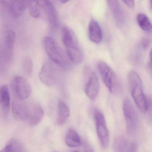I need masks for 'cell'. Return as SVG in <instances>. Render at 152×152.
<instances>
[{
	"instance_id": "obj_7",
	"label": "cell",
	"mask_w": 152,
	"mask_h": 152,
	"mask_svg": "<svg viewBox=\"0 0 152 152\" xmlns=\"http://www.w3.org/2000/svg\"><path fill=\"white\" fill-rule=\"evenodd\" d=\"M57 66L52 61H47L43 65L39 74V78L43 84L53 87L59 83L61 73Z\"/></svg>"
},
{
	"instance_id": "obj_19",
	"label": "cell",
	"mask_w": 152,
	"mask_h": 152,
	"mask_svg": "<svg viewBox=\"0 0 152 152\" xmlns=\"http://www.w3.org/2000/svg\"><path fill=\"white\" fill-rule=\"evenodd\" d=\"M129 144L125 138L119 136L115 139L113 148L115 152H129Z\"/></svg>"
},
{
	"instance_id": "obj_12",
	"label": "cell",
	"mask_w": 152,
	"mask_h": 152,
	"mask_svg": "<svg viewBox=\"0 0 152 152\" xmlns=\"http://www.w3.org/2000/svg\"><path fill=\"white\" fill-rule=\"evenodd\" d=\"M107 2L116 26L119 27L122 26L125 22V18L118 0H107Z\"/></svg>"
},
{
	"instance_id": "obj_25",
	"label": "cell",
	"mask_w": 152,
	"mask_h": 152,
	"mask_svg": "<svg viewBox=\"0 0 152 152\" xmlns=\"http://www.w3.org/2000/svg\"><path fill=\"white\" fill-rule=\"evenodd\" d=\"M137 150V145L135 142H132L129 145V152H136Z\"/></svg>"
},
{
	"instance_id": "obj_18",
	"label": "cell",
	"mask_w": 152,
	"mask_h": 152,
	"mask_svg": "<svg viewBox=\"0 0 152 152\" xmlns=\"http://www.w3.org/2000/svg\"><path fill=\"white\" fill-rule=\"evenodd\" d=\"M4 152H19L25 151L24 148L20 141L16 139H11L7 143L1 150Z\"/></svg>"
},
{
	"instance_id": "obj_3",
	"label": "cell",
	"mask_w": 152,
	"mask_h": 152,
	"mask_svg": "<svg viewBox=\"0 0 152 152\" xmlns=\"http://www.w3.org/2000/svg\"><path fill=\"white\" fill-rule=\"evenodd\" d=\"M43 45L51 61L60 67L63 68L69 67L70 59L67 54L55 39L50 37H45L43 40Z\"/></svg>"
},
{
	"instance_id": "obj_13",
	"label": "cell",
	"mask_w": 152,
	"mask_h": 152,
	"mask_svg": "<svg viewBox=\"0 0 152 152\" xmlns=\"http://www.w3.org/2000/svg\"><path fill=\"white\" fill-rule=\"evenodd\" d=\"M31 0H11L10 6V15L14 18L20 17L29 7Z\"/></svg>"
},
{
	"instance_id": "obj_24",
	"label": "cell",
	"mask_w": 152,
	"mask_h": 152,
	"mask_svg": "<svg viewBox=\"0 0 152 152\" xmlns=\"http://www.w3.org/2000/svg\"><path fill=\"white\" fill-rule=\"evenodd\" d=\"M125 5L130 9H132L135 6V0H122Z\"/></svg>"
},
{
	"instance_id": "obj_14",
	"label": "cell",
	"mask_w": 152,
	"mask_h": 152,
	"mask_svg": "<svg viewBox=\"0 0 152 152\" xmlns=\"http://www.w3.org/2000/svg\"><path fill=\"white\" fill-rule=\"evenodd\" d=\"M102 31L98 23L94 19L90 22L88 26V36L90 40L95 43H99L102 39Z\"/></svg>"
},
{
	"instance_id": "obj_2",
	"label": "cell",
	"mask_w": 152,
	"mask_h": 152,
	"mask_svg": "<svg viewBox=\"0 0 152 152\" xmlns=\"http://www.w3.org/2000/svg\"><path fill=\"white\" fill-rule=\"evenodd\" d=\"M61 35L66 52L70 61L76 64L81 63L84 55L73 31L67 26H64L62 29Z\"/></svg>"
},
{
	"instance_id": "obj_1",
	"label": "cell",
	"mask_w": 152,
	"mask_h": 152,
	"mask_svg": "<svg viewBox=\"0 0 152 152\" xmlns=\"http://www.w3.org/2000/svg\"><path fill=\"white\" fill-rule=\"evenodd\" d=\"M12 112L17 120L32 126L39 124L42 121L44 114L39 104L26 99L14 101L12 104Z\"/></svg>"
},
{
	"instance_id": "obj_8",
	"label": "cell",
	"mask_w": 152,
	"mask_h": 152,
	"mask_svg": "<svg viewBox=\"0 0 152 152\" xmlns=\"http://www.w3.org/2000/svg\"><path fill=\"white\" fill-rule=\"evenodd\" d=\"M94 116L99 143L102 148H106L109 145V133L104 116L98 109L94 111Z\"/></svg>"
},
{
	"instance_id": "obj_27",
	"label": "cell",
	"mask_w": 152,
	"mask_h": 152,
	"mask_svg": "<svg viewBox=\"0 0 152 152\" xmlns=\"http://www.w3.org/2000/svg\"><path fill=\"white\" fill-rule=\"evenodd\" d=\"M71 0H60V1L63 3H66L67 2H69Z\"/></svg>"
},
{
	"instance_id": "obj_4",
	"label": "cell",
	"mask_w": 152,
	"mask_h": 152,
	"mask_svg": "<svg viewBox=\"0 0 152 152\" xmlns=\"http://www.w3.org/2000/svg\"><path fill=\"white\" fill-rule=\"evenodd\" d=\"M132 96L140 111L145 113L147 110V98L143 91L142 80L137 73L132 71L129 76Z\"/></svg>"
},
{
	"instance_id": "obj_6",
	"label": "cell",
	"mask_w": 152,
	"mask_h": 152,
	"mask_svg": "<svg viewBox=\"0 0 152 152\" xmlns=\"http://www.w3.org/2000/svg\"><path fill=\"white\" fill-rule=\"evenodd\" d=\"M98 69L102 80L111 93L116 94L121 91L119 80L112 68L104 61L98 64Z\"/></svg>"
},
{
	"instance_id": "obj_29",
	"label": "cell",
	"mask_w": 152,
	"mask_h": 152,
	"mask_svg": "<svg viewBox=\"0 0 152 152\" xmlns=\"http://www.w3.org/2000/svg\"><path fill=\"white\" fill-rule=\"evenodd\" d=\"M149 5H150V8L152 10V0H149Z\"/></svg>"
},
{
	"instance_id": "obj_5",
	"label": "cell",
	"mask_w": 152,
	"mask_h": 152,
	"mask_svg": "<svg viewBox=\"0 0 152 152\" xmlns=\"http://www.w3.org/2000/svg\"><path fill=\"white\" fill-rule=\"evenodd\" d=\"M16 34L13 31H7L4 37V43L1 52V72H5L10 65L12 60Z\"/></svg>"
},
{
	"instance_id": "obj_15",
	"label": "cell",
	"mask_w": 152,
	"mask_h": 152,
	"mask_svg": "<svg viewBox=\"0 0 152 152\" xmlns=\"http://www.w3.org/2000/svg\"><path fill=\"white\" fill-rule=\"evenodd\" d=\"M0 104L4 115L8 114L10 108V96L8 88L5 85L1 86L0 90Z\"/></svg>"
},
{
	"instance_id": "obj_23",
	"label": "cell",
	"mask_w": 152,
	"mask_h": 152,
	"mask_svg": "<svg viewBox=\"0 0 152 152\" xmlns=\"http://www.w3.org/2000/svg\"><path fill=\"white\" fill-rule=\"evenodd\" d=\"M83 147L85 149V151H88V152H92L94 151L93 148L92 147L91 145L88 142L86 141H84L83 142Z\"/></svg>"
},
{
	"instance_id": "obj_21",
	"label": "cell",
	"mask_w": 152,
	"mask_h": 152,
	"mask_svg": "<svg viewBox=\"0 0 152 152\" xmlns=\"http://www.w3.org/2000/svg\"><path fill=\"white\" fill-rule=\"evenodd\" d=\"M33 64L31 59L28 57L24 59L23 62V70L24 73L27 76H30L32 72Z\"/></svg>"
},
{
	"instance_id": "obj_17",
	"label": "cell",
	"mask_w": 152,
	"mask_h": 152,
	"mask_svg": "<svg viewBox=\"0 0 152 152\" xmlns=\"http://www.w3.org/2000/svg\"><path fill=\"white\" fill-rule=\"evenodd\" d=\"M65 143L70 147L78 148L82 145L80 137L73 129L68 130L65 137Z\"/></svg>"
},
{
	"instance_id": "obj_11",
	"label": "cell",
	"mask_w": 152,
	"mask_h": 152,
	"mask_svg": "<svg viewBox=\"0 0 152 152\" xmlns=\"http://www.w3.org/2000/svg\"><path fill=\"white\" fill-rule=\"evenodd\" d=\"M99 83L96 73L91 72L85 87V92L89 99L94 101L99 94Z\"/></svg>"
},
{
	"instance_id": "obj_22",
	"label": "cell",
	"mask_w": 152,
	"mask_h": 152,
	"mask_svg": "<svg viewBox=\"0 0 152 152\" xmlns=\"http://www.w3.org/2000/svg\"><path fill=\"white\" fill-rule=\"evenodd\" d=\"M148 119L152 122V97L147 98V110Z\"/></svg>"
},
{
	"instance_id": "obj_20",
	"label": "cell",
	"mask_w": 152,
	"mask_h": 152,
	"mask_svg": "<svg viewBox=\"0 0 152 152\" xmlns=\"http://www.w3.org/2000/svg\"><path fill=\"white\" fill-rule=\"evenodd\" d=\"M137 20L138 24L142 30L148 32H152V24L146 15L139 13L137 15Z\"/></svg>"
},
{
	"instance_id": "obj_9",
	"label": "cell",
	"mask_w": 152,
	"mask_h": 152,
	"mask_svg": "<svg viewBox=\"0 0 152 152\" xmlns=\"http://www.w3.org/2000/svg\"><path fill=\"white\" fill-rule=\"evenodd\" d=\"M11 90L18 99L25 100L31 93V87L26 78L18 76L15 77L11 83Z\"/></svg>"
},
{
	"instance_id": "obj_26",
	"label": "cell",
	"mask_w": 152,
	"mask_h": 152,
	"mask_svg": "<svg viewBox=\"0 0 152 152\" xmlns=\"http://www.w3.org/2000/svg\"><path fill=\"white\" fill-rule=\"evenodd\" d=\"M150 41L148 39H145L142 42V45L144 48H146L149 46Z\"/></svg>"
},
{
	"instance_id": "obj_10",
	"label": "cell",
	"mask_w": 152,
	"mask_h": 152,
	"mask_svg": "<svg viewBox=\"0 0 152 152\" xmlns=\"http://www.w3.org/2000/svg\"><path fill=\"white\" fill-rule=\"evenodd\" d=\"M123 110L127 131L129 133H133L137 125V116L135 108L129 98H125L124 100Z\"/></svg>"
},
{
	"instance_id": "obj_16",
	"label": "cell",
	"mask_w": 152,
	"mask_h": 152,
	"mask_svg": "<svg viewBox=\"0 0 152 152\" xmlns=\"http://www.w3.org/2000/svg\"><path fill=\"white\" fill-rule=\"evenodd\" d=\"M70 111L68 106L62 100H59L58 104L57 123L59 125L65 123L70 115Z\"/></svg>"
},
{
	"instance_id": "obj_28",
	"label": "cell",
	"mask_w": 152,
	"mask_h": 152,
	"mask_svg": "<svg viewBox=\"0 0 152 152\" xmlns=\"http://www.w3.org/2000/svg\"><path fill=\"white\" fill-rule=\"evenodd\" d=\"M150 58L151 62L152 63V49H151V51H150Z\"/></svg>"
}]
</instances>
